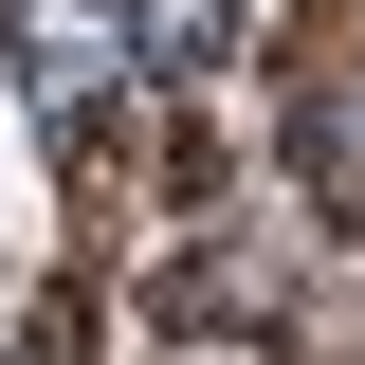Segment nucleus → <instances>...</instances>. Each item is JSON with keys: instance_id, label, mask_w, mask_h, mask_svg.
Wrapping results in <instances>:
<instances>
[{"instance_id": "7ed1b4c3", "label": "nucleus", "mask_w": 365, "mask_h": 365, "mask_svg": "<svg viewBox=\"0 0 365 365\" xmlns=\"http://www.w3.org/2000/svg\"><path fill=\"white\" fill-rule=\"evenodd\" d=\"M220 37H237V0H128V55L146 73H201Z\"/></svg>"}, {"instance_id": "f03ea898", "label": "nucleus", "mask_w": 365, "mask_h": 365, "mask_svg": "<svg viewBox=\"0 0 365 365\" xmlns=\"http://www.w3.org/2000/svg\"><path fill=\"white\" fill-rule=\"evenodd\" d=\"M19 73H37L55 110H91V91L128 73V0H37V19H19Z\"/></svg>"}, {"instance_id": "f257e3e1", "label": "nucleus", "mask_w": 365, "mask_h": 365, "mask_svg": "<svg viewBox=\"0 0 365 365\" xmlns=\"http://www.w3.org/2000/svg\"><path fill=\"white\" fill-rule=\"evenodd\" d=\"M292 182L365 237V0L311 19V55H292Z\"/></svg>"}]
</instances>
